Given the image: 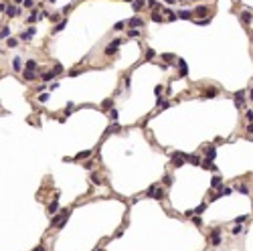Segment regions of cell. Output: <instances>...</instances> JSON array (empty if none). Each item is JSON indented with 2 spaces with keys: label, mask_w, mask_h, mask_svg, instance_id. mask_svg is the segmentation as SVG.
<instances>
[{
  "label": "cell",
  "mask_w": 253,
  "mask_h": 251,
  "mask_svg": "<svg viewBox=\"0 0 253 251\" xmlns=\"http://www.w3.org/2000/svg\"><path fill=\"white\" fill-rule=\"evenodd\" d=\"M231 233H233V235H241V233H245V229L241 227V223H235V227L231 229Z\"/></svg>",
  "instance_id": "7402d4cb"
},
{
  "label": "cell",
  "mask_w": 253,
  "mask_h": 251,
  "mask_svg": "<svg viewBox=\"0 0 253 251\" xmlns=\"http://www.w3.org/2000/svg\"><path fill=\"white\" fill-rule=\"evenodd\" d=\"M109 120H111V122H116V120H118V111H116V109H111V111H109Z\"/></svg>",
  "instance_id": "8d00e7d4"
},
{
  "label": "cell",
  "mask_w": 253,
  "mask_h": 251,
  "mask_svg": "<svg viewBox=\"0 0 253 251\" xmlns=\"http://www.w3.org/2000/svg\"><path fill=\"white\" fill-rule=\"evenodd\" d=\"M150 18H152V22H162V20H166V18H162V14H160V10H152Z\"/></svg>",
  "instance_id": "d6986e66"
},
{
  "label": "cell",
  "mask_w": 253,
  "mask_h": 251,
  "mask_svg": "<svg viewBox=\"0 0 253 251\" xmlns=\"http://www.w3.org/2000/svg\"><path fill=\"white\" fill-rule=\"evenodd\" d=\"M239 20L243 22V25L247 27V25H251L253 22V12L249 10V8H245V10H241V14H239Z\"/></svg>",
  "instance_id": "5b68a950"
},
{
  "label": "cell",
  "mask_w": 253,
  "mask_h": 251,
  "mask_svg": "<svg viewBox=\"0 0 253 251\" xmlns=\"http://www.w3.org/2000/svg\"><path fill=\"white\" fill-rule=\"evenodd\" d=\"M91 182H93V184H101V180H99L97 174H91Z\"/></svg>",
  "instance_id": "f35d334b"
},
{
  "label": "cell",
  "mask_w": 253,
  "mask_h": 251,
  "mask_svg": "<svg viewBox=\"0 0 253 251\" xmlns=\"http://www.w3.org/2000/svg\"><path fill=\"white\" fill-rule=\"evenodd\" d=\"M184 160L190 162V164H194V166H200V158L194 156V154H184Z\"/></svg>",
  "instance_id": "9c48e42d"
},
{
  "label": "cell",
  "mask_w": 253,
  "mask_h": 251,
  "mask_svg": "<svg viewBox=\"0 0 253 251\" xmlns=\"http://www.w3.org/2000/svg\"><path fill=\"white\" fill-rule=\"evenodd\" d=\"M164 14H166V20H176L178 18V14L172 12V10H164Z\"/></svg>",
  "instance_id": "4316f807"
},
{
  "label": "cell",
  "mask_w": 253,
  "mask_h": 251,
  "mask_svg": "<svg viewBox=\"0 0 253 251\" xmlns=\"http://www.w3.org/2000/svg\"><path fill=\"white\" fill-rule=\"evenodd\" d=\"M87 156H91V150H85V152L77 154V156H75V160H81V158H87Z\"/></svg>",
  "instance_id": "1f68e13d"
},
{
  "label": "cell",
  "mask_w": 253,
  "mask_h": 251,
  "mask_svg": "<svg viewBox=\"0 0 253 251\" xmlns=\"http://www.w3.org/2000/svg\"><path fill=\"white\" fill-rule=\"evenodd\" d=\"M206 12H209V6H206V4H198V6L192 10V14H194V16H204Z\"/></svg>",
  "instance_id": "ba28073f"
},
{
  "label": "cell",
  "mask_w": 253,
  "mask_h": 251,
  "mask_svg": "<svg viewBox=\"0 0 253 251\" xmlns=\"http://www.w3.org/2000/svg\"><path fill=\"white\" fill-rule=\"evenodd\" d=\"M22 75H25L27 81H33V79L37 77V71H29V69H25V73H22Z\"/></svg>",
  "instance_id": "cb8c5ba5"
},
{
  "label": "cell",
  "mask_w": 253,
  "mask_h": 251,
  "mask_svg": "<svg viewBox=\"0 0 253 251\" xmlns=\"http://www.w3.org/2000/svg\"><path fill=\"white\" fill-rule=\"evenodd\" d=\"M57 209H59V196H55V200L49 204V215H53V213H57Z\"/></svg>",
  "instance_id": "44dd1931"
},
{
  "label": "cell",
  "mask_w": 253,
  "mask_h": 251,
  "mask_svg": "<svg viewBox=\"0 0 253 251\" xmlns=\"http://www.w3.org/2000/svg\"><path fill=\"white\" fill-rule=\"evenodd\" d=\"M25 67H27L29 71H37V67H39V63H37L35 59H29V61L25 63Z\"/></svg>",
  "instance_id": "ffe728a7"
},
{
  "label": "cell",
  "mask_w": 253,
  "mask_h": 251,
  "mask_svg": "<svg viewBox=\"0 0 253 251\" xmlns=\"http://www.w3.org/2000/svg\"><path fill=\"white\" fill-rule=\"evenodd\" d=\"M53 73H55V75H61V73H63V65H55V67H53Z\"/></svg>",
  "instance_id": "d590c367"
},
{
  "label": "cell",
  "mask_w": 253,
  "mask_h": 251,
  "mask_svg": "<svg viewBox=\"0 0 253 251\" xmlns=\"http://www.w3.org/2000/svg\"><path fill=\"white\" fill-rule=\"evenodd\" d=\"M233 99H235L237 109H241V107H243V103H245V91H237V93L233 95Z\"/></svg>",
  "instance_id": "52a82bcc"
},
{
  "label": "cell",
  "mask_w": 253,
  "mask_h": 251,
  "mask_svg": "<svg viewBox=\"0 0 253 251\" xmlns=\"http://www.w3.org/2000/svg\"><path fill=\"white\" fill-rule=\"evenodd\" d=\"M166 2H168V4H174V2H178V0H166Z\"/></svg>",
  "instance_id": "f5cc1de1"
},
{
  "label": "cell",
  "mask_w": 253,
  "mask_h": 251,
  "mask_svg": "<svg viewBox=\"0 0 253 251\" xmlns=\"http://www.w3.org/2000/svg\"><path fill=\"white\" fill-rule=\"evenodd\" d=\"M184 162H186V160H184V154H180V152H174V154H172V166H174V168H180Z\"/></svg>",
  "instance_id": "8992f818"
},
{
  "label": "cell",
  "mask_w": 253,
  "mask_h": 251,
  "mask_svg": "<svg viewBox=\"0 0 253 251\" xmlns=\"http://www.w3.org/2000/svg\"><path fill=\"white\" fill-rule=\"evenodd\" d=\"M142 25H144V20H142L140 16H134V18L130 20V27H132V29H138V27L142 29Z\"/></svg>",
  "instance_id": "e0dca14e"
},
{
  "label": "cell",
  "mask_w": 253,
  "mask_h": 251,
  "mask_svg": "<svg viewBox=\"0 0 253 251\" xmlns=\"http://www.w3.org/2000/svg\"><path fill=\"white\" fill-rule=\"evenodd\" d=\"M12 65H14V67H12V69H14V71H20V69H22V61H20L18 57L14 59V63H12Z\"/></svg>",
  "instance_id": "f546056e"
},
{
  "label": "cell",
  "mask_w": 253,
  "mask_h": 251,
  "mask_svg": "<svg viewBox=\"0 0 253 251\" xmlns=\"http://www.w3.org/2000/svg\"><path fill=\"white\" fill-rule=\"evenodd\" d=\"M247 132H249V134H253V122H251V124H247Z\"/></svg>",
  "instance_id": "c3c4849f"
},
{
  "label": "cell",
  "mask_w": 253,
  "mask_h": 251,
  "mask_svg": "<svg viewBox=\"0 0 253 251\" xmlns=\"http://www.w3.org/2000/svg\"><path fill=\"white\" fill-rule=\"evenodd\" d=\"M245 120H247L249 124L253 122V109H247V111H245Z\"/></svg>",
  "instance_id": "d6a6232c"
},
{
  "label": "cell",
  "mask_w": 253,
  "mask_h": 251,
  "mask_svg": "<svg viewBox=\"0 0 253 251\" xmlns=\"http://www.w3.org/2000/svg\"><path fill=\"white\" fill-rule=\"evenodd\" d=\"M176 14H178V18H182V20H190V18L194 16L192 10H178Z\"/></svg>",
  "instance_id": "9a60e30c"
},
{
  "label": "cell",
  "mask_w": 253,
  "mask_h": 251,
  "mask_svg": "<svg viewBox=\"0 0 253 251\" xmlns=\"http://www.w3.org/2000/svg\"><path fill=\"white\" fill-rule=\"evenodd\" d=\"M237 190H239V192H243V194H247V192H249V188H247L245 184H239V186H237Z\"/></svg>",
  "instance_id": "60d3db41"
},
{
  "label": "cell",
  "mask_w": 253,
  "mask_h": 251,
  "mask_svg": "<svg viewBox=\"0 0 253 251\" xmlns=\"http://www.w3.org/2000/svg\"><path fill=\"white\" fill-rule=\"evenodd\" d=\"M200 166L202 168H206V170H213V172H217L219 168H217V164H213V160H200Z\"/></svg>",
  "instance_id": "30bf717a"
},
{
  "label": "cell",
  "mask_w": 253,
  "mask_h": 251,
  "mask_svg": "<svg viewBox=\"0 0 253 251\" xmlns=\"http://www.w3.org/2000/svg\"><path fill=\"white\" fill-rule=\"evenodd\" d=\"M249 101H253V89L249 91Z\"/></svg>",
  "instance_id": "816d5d0a"
},
{
  "label": "cell",
  "mask_w": 253,
  "mask_h": 251,
  "mask_svg": "<svg viewBox=\"0 0 253 251\" xmlns=\"http://www.w3.org/2000/svg\"><path fill=\"white\" fill-rule=\"evenodd\" d=\"M69 215H71V211H69V209L61 211V215H55V217H53V221H51V227H53V229H55V227L63 229L65 223H67V219H69Z\"/></svg>",
  "instance_id": "6da1fadb"
},
{
  "label": "cell",
  "mask_w": 253,
  "mask_h": 251,
  "mask_svg": "<svg viewBox=\"0 0 253 251\" xmlns=\"http://www.w3.org/2000/svg\"><path fill=\"white\" fill-rule=\"evenodd\" d=\"M211 186L221 190V188H223V178H221V176H213V178H211Z\"/></svg>",
  "instance_id": "4fadbf2b"
},
{
  "label": "cell",
  "mask_w": 253,
  "mask_h": 251,
  "mask_svg": "<svg viewBox=\"0 0 253 251\" xmlns=\"http://www.w3.org/2000/svg\"><path fill=\"white\" fill-rule=\"evenodd\" d=\"M79 73H81L79 69H73V71H71V73H69V75H71V77H75V75H79Z\"/></svg>",
  "instance_id": "7dc6e473"
},
{
  "label": "cell",
  "mask_w": 253,
  "mask_h": 251,
  "mask_svg": "<svg viewBox=\"0 0 253 251\" xmlns=\"http://www.w3.org/2000/svg\"><path fill=\"white\" fill-rule=\"evenodd\" d=\"M41 77H43V81H51L55 77V73L53 71H45V73H41Z\"/></svg>",
  "instance_id": "d4e9b609"
},
{
  "label": "cell",
  "mask_w": 253,
  "mask_h": 251,
  "mask_svg": "<svg viewBox=\"0 0 253 251\" xmlns=\"http://www.w3.org/2000/svg\"><path fill=\"white\" fill-rule=\"evenodd\" d=\"M120 45H122V39H113V41L107 45V47H105V55H116Z\"/></svg>",
  "instance_id": "3957f363"
},
{
  "label": "cell",
  "mask_w": 253,
  "mask_h": 251,
  "mask_svg": "<svg viewBox=\"0 0 253 251\" xmlns=\"http://www.w3.org/2000/svg\"><path fill=\"white\" fill-rule=\"evenodd\" d=\"M18 14H20V10H18L16 6H12V4L6 6V16H8V18H14V16H18Z\"/></svg>",
  "instance_id": "7c38bea8"
},
{
  "label": "cell",
  "mask_w": 253,
  "mask_h": 251,
  "mask_svg": "<svg viewBox=\"0 0 253 251\" xmlns=\"http://www.w3.org/2000/svg\"><path fill=\"white\" fill-rule=\"evenodd\" d=\"M156 57V51H152V49H146V59L150 61V59H154Z\"/></svg>",
  "instance_id": "836d02e7"
},
{
  "label": "cell",
  "mask_w": 253,
  "mask_h": 251,
  "mask_svg": "<svg viewBox=\"0 0 253 251\" xmlns=\"http://www.w3.org/2000/svg\"><path fill=\"white\" fill-rule=\"evenodd\" d=\"M221 243H223L221 229H213V231H211V245H213V247H219Z\"/></svg>",
  "instance_id": "277c9868"
},
{
  "label": "cell",
  "mask_w": 253,
  "mask_h": 251,
  "mask_svg": "<svg viewBox=\"0 0 253 251\" xmlns=\"http://www.w3.org/2000/svg\"><path fill=\"white\" fill-rule=\"evenodd\" d=\"M33 251H47V249H45V247H43V245H39V247H35V249H33Z\"/></svg>",
  "instance_id": "681fc988"
},
{
  "label": "cell",
  "mask_w": 253,
  "mask_h": 251,
  "mask_svg": "<svg viewBox=\"0 0 253 251\" xmlns=\"http://www.w3.org/2000/svg\"><path fill=\"white\" fill-rule=\"evenodd\" d=\"M178 67H180V69H178L180 77H186V75H188V67H186V63H184V61L180 59V61H178Z\"/></svg>",
  "instance_id": "5bb4252c"
},
{
  "label": "cell",
  "mask_w": 253,
  "mask_h": 251,
  "mask_svg": "<svg viewBox=\"0 0 253 251\" xmlns=\"http://www.w3.org/2000/svg\"><path fill=\"white\" fill-rule=\"evenodd\" d=\"M206 160H215V156H217V148L215 146H206Z\"/></svg>",
  "instance_id": "2e32d148"
},
{
  "label": "cell",
  "mask_w": 253,
  "mask_h": 251,
  "mask_svg": "<svg viewBox=\"0 0 253 251\" xmlns=\"http://www.w3.org/2000/svg\"><path fill=\"white\" fill-rule=\"evenodd\" d=\"M245 219H247V217H245V215H241V217H237V219H235V223H243Z\"/></svg>",
  "instance_id": "bcb514c9"
},
{
  "label": "cell",
  "mask_w": 253,
  "mask_h": 251,
  "mask_svg": "<svg viewBox=\"0 0 253 251\" xmlns=\"http://www.w3.org/2000/svg\"><path fill=\"white\" fill-rule=\"evenodd\" d=\"M172 180H174V178H170V174H166V176H164V184H166V186L172 184Z\"/></svg>",
  "instance_id": "7bdbcfd3"
},
{
  "label": "cell",
  "mask_w": 253,
  "mask_h": 251,
  "mask_svg": "<svg viewBox=\"0 0 253 251\" xmlns=\"http://www.w3.org/2000/svg\"><path fill=\"white\" fill-rule=\"evenodd\" d=\"M101 105H103V109H109V107L113 105V101H111V99H105V101H103Z\"/></svg>",
  "instance_id": "ab89813d"
},
{
  "label": "cell",
  "mask_w": 253,
  "mask_h": 251,
  "mask_svg": "<svg viewBox=\"0 0 253 251\" xmlns=\"http://www.w3.org/2000/svg\"><path fill=\"white\" fill-rule=\"evenodd\" d=\"M148 196L150 198H156V200H162L164 198V188H160L156 182H154V184H150V188H148Z\"/></svg>",
  "instance_id": "7a4b0ae2"
},
{
  "label": "cell",
  "mask_w": 253,
  "mask_h": 251,
  "mask_svg": "<svg viewBox=\"0 0 253 251\" xmlns=\"http://www.w3.org/2000/svg\"><path fill=\"white\" fill-rule=\"evenodd\" d=\"M8 35H10V29L8 27H4L2 31H0V39H8Z\"/></svg>",
  "instance_id": "4dcf8cb0"
},
{
  "label": "cell",
  "mask_w": 253,
  "mask_h": 251,
  "mask_svg": "<svg viewBox=\"0 0 253 251\" xmlns=\"http://www.w3.org/2000/svg\"><path fill=\"white\" fill-rule=\"evenodd\" d=\"M217 95H219V91L215 87H209V89L204 91V97H217Z\"/></svg>",
  "instance_id": "603a6c76"
},
{
  "label": "cell",
  "mask_w": 253,
  "mask_h": 251,
  "mask_svg": "<svg viewBox=\"0 0 253 251\" xmlns=\"http://www.w3.org/2000/svg\"><path fill=\"white\" fill-rule=\"evenodd\" d=\"M0 10H4V12H6V2H0Z\"/></svg>",
  "instance_id": "f907efd6"
},
{
  "label": "cell",
  "mask_w": 253,
  "mask_h": 251,
  "mask_svg": "<svg viewBox=\"0 0 253 251\" xmlns=\"http://www.w3.org/2000/svg\"><path fill=\"white\" fill-rule=\"evenodd\" d=\"M65 27H67V18H63V20H61V22H59V25H57V27H55V35H59V31H63V29H65Z\"/></svg>",
  "instance_id": "484cf974"
},
{
  "label": "cell",
  "mask_w": 253,
  "mask_h": 251,
  "mask_svg": "<svg viewBox=\"0 0 253 251\" xmlns=\"http://www.w3.org/2000/svg\"><path fill=\"white\" fill-rule=\"evenodd\" d=\"M128 37L130 39H138V37H140V31H138V29H130L128 31Z\"/></svg>",
  "instance_id": "f1b7e54d"
},
{
  "label": "cell",
  "mask_w": 253,
  "mask_h": 251,
  "mask_svg": "<svg viewBox=\"0 0 253 251\" xmlns=\"http://www.w3.org/2000/svg\"><path fill=\"white\" fill-rule=\"evenodd\" d=\"M35 33H37V31H35V27H31L27 33H20V41H31V39L35 37Z\"/></svg>",
  "instance_id": "8fae6325"
},
{
  "label": "cell",
  "mask_w": 253,
  "mask_h": 251,
  "mask_svg": "<svg viewBox=\"0 0 253 251\" xmlns=\"http://www.w3.org/2000/svg\"><path fill=\"white\" fill-rule=\"evenodd\" d=\"M124 2H134V0H124Z\"/></svg>",
  "instance_id": "11a10c76"
},
{
  "label": "cell",
  "mask_w": 253,
  "mask_h": 251,
  "mask_svg": "<svg viewBox=\"0 0 253 251\" xmlns=\"http://www.w3.org/2000/svg\"><path fill=\"white\" fill-rule=\"evenodd\" d=\"M16 45H18L16 39H8V47H16Z\"/></svg>",
  "instance_id": "f6af8a7d"
},
{
  "label": "cell",
  "mask_w": 253,
  "mask_h": 251,
  "mask_svg": "<svg viewBox=\"0 0 253 251\" xmlns=\"http://www.w3.org/2000/svg\"><path fill=\"white\" fill-rule=\"evenodd\" d=\"M14 4H22V0H14Z\"/></svg>",
  "instance_id": "db71d44e"
},
{
  "label": "cell",
  "mask_w": 253,
  "mask_h": 251,
  "mask_svg": "<svg viewBox=\"0 0 253 251\" xmlns=\"http://www.w3.org/2000/svg\"><path fill=\"white\" fill-rule=\"evenodd\" d=\"M206 211V202H202V204H198V207L194 209V215H202Z\"/></svg>",
  "instance_id": "83f0119b"
},
{
  "label": "cell",
  "mask_w": 253,
  "mask_h": 251,
  "mask_svg": "<svg viewBox=\"0 0 253 251\" xmlns=\"http://www.w3.org/2000/svg\"><path fill=\"white\" fill-rule=\"evenodd\" d=\"M22 4H25L27 8H33L35 6V0H22Z\"/></svg>",
  "instance_id": "74e56055"
},
{
  "label": "cell",
  "mask_w": 253,
  "mask_h": 251,
  "mask_svg": "<svg viewBox=\"0 0 253 251\" xmlns=\"http://www.w3.org/2000/svg\"><path fill=\"white\" fill-rule=\"evenodd\" d=\"M162 59H164L166 63H172V61H174V55H170V53H164V55H162Z\"/></svg>",
  "instance_id": "e575fe53"
},
{
  "label": "cell",
  "mask_w": 253,
  "mask_h": 251,
  "mask_svg": "<svg viewBox=\"0 0 253 251\" xmlns=\"http://www.w3.org/2000/svg\"><path fill=\"white\" fill-rule=\"evenodd\" d=\"M47 99H49V95H47V93H41V95H39V101H41V103H45Z\"/></svg>",
  "instance_id": "b9f144b4"
},
{
  "label": "cell",
  "mask_w": 253,
  "mask_h": 251,
  "mask_svg": "<svg viewBox=\"0 0 253 251\" xmlns=\"http://www.w3.org/2000/svg\"><path fill=\"white\" fill-rule=\"evenodd\" d=\"M113 29H116V31H122V29H124V22H122V20L116 22V25H113Z\"/></svg>",
  "instance_id": "ee69618b"
},
{
  "label": "cell",
  "mask_w": 253,
  "mask_h": 251,
  "mask_svg": "<svg viewBox=\"0 0 253 251\" xmlns=\"http://www.w3.org/2000/svg\"><path fill=\"white\" fill-rule=\"evenodd\" d=\"M146 2H148V0H134V2H132V8H134V10H142V8L146 6Z\"/></svg>",
  "instance_id": "ac0fdd59"
}]
</instances>
